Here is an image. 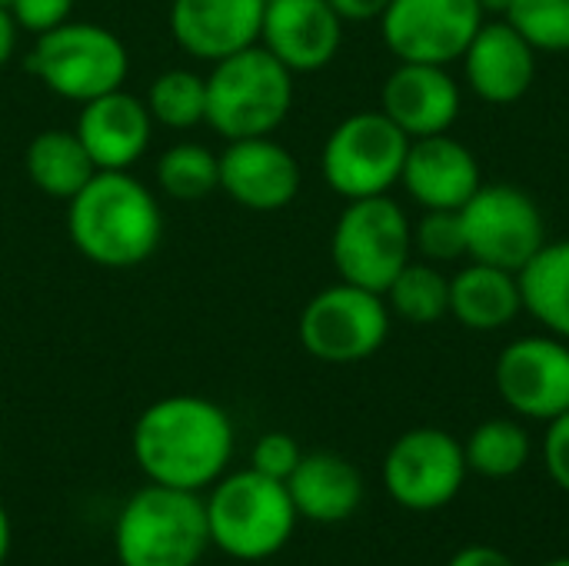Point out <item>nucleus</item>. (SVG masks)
Segmentation results:
<instances>
[{
    "label": "nucleus",
    "instance_id": "obj_1",
    "mask_svg": "<svg viewBox=\"0 0 569 566\" xmlns=\"http://www.w3.org/2000/svg\"><path fill=\"white\" fill-rule=\"evenodd\" d=\"M237 430L210 397L170 394L153 400L133 424L130 450L147 484L173 490H210L230 467Z\"/></svg>",
    "mask_w": 569,
    "mask_h": 566
},
{
    "label": "nucleus",
    "instance_id": "obj_2",
    "mask_svg": "<svg viewBox=\"0 0 569 566\" xmlns=\"http://www.w3.org/2000/svg\"><path fill=\"white\" fill-rule=\"evenodd\" d=\"M67 237L103 270L140 267L163 240L160 197L130 170H97L67 200Z\"/></svg>",
    "mask_w": 569,
    "mask_h": 566
},
{
    "label": "nucleus",
    "instance_id": "obj_3",
    "mask_svg": "<svg viewBox=\"0 0 569 566\" xmlns=\"http://www.w3.org/2000/svg\"><path fill=\"white\" fill-rule=\"evenodd\" d=\"M210 547L237 564H260L277 557L293 530L297 510L287 484L257 474L253 467L223 474L203 497Z\"/></svg>",
    "mask_w": 569,
    "mask_h": 566
},
{
    "label": "nucleus",
    "instance_id": "obj_4",
    "mask_svg": "<svg viewBox=\"0 0 569 566\" xmlns=\"http://www.w3.org/2000/svg\"><path fill=\"white\" fill-rule=\"evenodd\" d=\"M293 77L260 43L210 63L207 127L223 140L273 137L293 110Z\"/></svg>",
    "mask_w": 569,
    "mask_h": 566
},
{
    "label": "nucleus",
    "instance_id": "obj_5",
    "mask_svg": "<svg viewBox=\"0 0 569 566\" xmlns=\"http://www.w3.org/2000/svg\"><path fill=\"white\" fill-rule=\"evenodd\" d=\"M113 550L120 566H197L210 550L203 494L140 487L117 514Z\"/></svg>",
    "mask_w": 569,
    "mask_h": 566
},
{
    "label": "nucleus",
    "instance_id": "obj_6",
    "mask_svg": "<svg viewBox=\"0 0 569 566\" xmlns=\"http://www.w3.org/2000/svg\"><path fill=\"white\" fill-rule=\"evenodd\" d=\"M23 67L43 90L80 107L127 83L130 53L110 27L93 20H63L60 27L33 37Z\"/></svg>",
    "mask_w": 569,
    "mask_h": 566
},
{
    "label": "nucleus",
    "instance_id": "obj_7",
    "mask_svg": "<svg viewBox=\"0 0 569 566\" xmlns=\"http://www.w3.org/2000/svg\"><path fill=\"white\" fill-rule=\"evenodd\" d=\"M330 260L340 280L387 294L393 277L413 260V224L390 197L347 200L330 234Z\"/></svg>",
    "mask_w": 569,
    "mask_h": 566
},
{
    "label": "nucleus",
    "instance_id": "obj_8",
    "mask_svg": "<svg viewBox=\"0 0 569 566\" xmlns=\"http://www.w3.org/2000/svg\"><path fill=\"white\" fill-rule=\"evenodd\" d=\"M410 137L383 113L360 110L343 117L320 150V170L333 193L343 200L380 197L400 183Z\"/></svg>",
    "mask_w": 569,
    "mask_h": 566
},
{
    "label": "nucleus",
    "instance_id": "obj_9",
    "mask_svg": "<svg viewBox=\"0 0 569 566\" xmlns=\"http://www.w3.org/2000/svg\"><path fill=\"white\" fill-rule=\"evenodd\" d=\"M390 307L383 294L337 280L313 294L300 314V347L323 364L370 360L390 337Z\"/></svg>",
    "mask_w": 569,
    "mask_h": 566
},
{
    "label": "nucleus",
    "instance_id": "obj_10",
    "mask_svg": "<svg viewBox=\"0 0 569 566\" xmlns=\"http://www.w3.org/2000/svg\"><path fill=\"white\" fill-rule=\"evenodd\" d=\"M467 257L520 274L547 244V220L540 203L513 183H480L460 207Z\"/></svg>",
    "mask_w": 569,
    "mask_h": 566
},
{
    "label": "nucleus",
    "instance_id": "obj_11",
    "mask_svg": "<svg viewBox=\"0 0 569 566\" xmlns=\"http://www.w3.org/2000/svg\"><path fill=\"white\" fill-rule=\"evenodd\" d=\"M463 444L440 427L400 434L383 457V487L403 510L430 514L457 500L467 484Z\"/></svg>",
    "mask_w": 569,
    "mask_h": 566
},
{
    "label": "nucleus",
    "instance_id": "obj_12",
    "mask_svg": "<svg viewBox=\"0 0 569 566\" xmlns=\"http://www.w3.org/2000/svg\"><path fill=\"white\" fill-rule=\"evenodd\" d=\"M483 20L477 0H390L380 33L397 60L447 67L467 53Z\"/></svg>",
    "mask_w": 569,
    "mask_h": 566
},
{
    "label": "nucleus",
    "instance_id": "obj_13",
    "mask_svg": "<svg viewBox=\"0 0 569 566\" xmlns=\"http://www.w3.org/2000/svg\"><path fill=\"white\" fill-rule=\"evenodd\" d=\"M493 380L517 417L550 424L569 410V344L553 334L520 337L500 350Z\"/></svg>",
    "mask_w": 569,
    "mask_h": 566
},
{
    "label": "nucleus",
    "instance_id": "obj_14",
    "mask_svg": "<svg viewBox=\"0 0 569 566\" xmlns=\"http://www.w3.org/2000/svg\"><path fill=\"white\" fill-rule=\"evenodd\" d=\"M300 183V160L273 137L227 140L220 153V193L247 210H283L297 200Z\"/></svg>",
    "mask_w": 569,
    "mask_h": 566
},
{
    "label": "nucleus",
    "instance_id": "obj_15",
    "mask_svg": "<svg viewBox=\"0 0 569 566\" xmlns=\"http://www.w3.org/2000/svg\"><path fill=\"white\" fill-rule=\"evenodd\" d=\"M343 43V20L327 0H267L260 47L290 73H317L333 63Z\"/></svg>",
    "mask_w": 569,
    "mask_h": 566
},
{
    "label": "nucleus",
    "instance_id": "obj_16",
    "mask_svg": "<svg viewBox=\"0 0 569 566\" xmlns=\"http://www.w3.org/2000/svg\"><path fill=\"white\" fill-rule=\"evenodd\" d=\"M267 0H170L173 43L203 63L233 57L260 43Z\"/></svg>",
    "mask_w": 569,
    "mask_h": 566
},
{
    "label": "nucleus",
    "instance_id": "obj_17",
    "mask_svg": "<svg viewBox=\"0 0 569 566\" xmlns=\"http://www.w3.org/2000/svg\"><path fill=\"white\" fill-rule=\"evenodd\" d=\"M460 60L470 90L487 103H517L537 80V47L507 17H487Z\"/></svg>",
    "mask_w": 569,
    "mask_h": 566
},
{
    "label": "nucleus",
    "instance_id": "obj_18",
    "mask_svg": "<svg viewBox=\"0 0 569 566\" xmlns=\"http://www.w3.org/2000/svg\"><path fill=\"white\" fill-rule=\"evenodd\" d=\"M153 127L143 97H133L127 87L80 103L73 123L97 170H130L140 163L153 140Z\"/></svg>",
    "mask_w": 569,
    "mask_h": 566
},
{
    "label": "nucleus",
    "instance_id": "obj_19",
    "mask_svg": "<svg viewBox=\"0 0 569 566\" xmlns=\"http://www.w3.org/2000/svg\"><path fill=\"white\" fill-rule=\"evenodd\" d=\"M460 83L440 63H407L400 60L383 80L380 110L410 137L450 133L460 117Z\"/></svg>",
    "mask_w": 569,
    "mask_h": 566
},
{
    "label": "nucleus",
    "instance_id": "obj_20",
    "mask_svg": "<svg viewBox=\"0 0 569 566\" xmlns=\"http://www.w3.org/2000/svg\"><path fill=\"white\" fill-rule=\"evenodd\" d=\"M403 190L423 210H460L483 183L477 153L450 133L410 140L403 173Z\"/></svg>",
    "mask_w": 569,
    "mask_h": 566
},
{
    "label": "nucleus",
    "instance_id": "obj_21",
    "mask_svg": "<svg viewBox=\"0 0 569 566\" xmlns=\"http://www.w3.org/2000/svg\"><path fill=\"white\" fill-rule=\"evenodd\" d=\"M287 494L293 500L297 517L310 524H343L363 504V477L360 470L330 450L303 454L297 470L287 477Z\"/></svg>",
    "mask_w": 569,
    "mask_h": 566
},
{
    "label": "nucleus",
    "instance_id": "obj_22",
    "mask_svg": "<svg viewBox=\"0 0 569 566\" xmlns=\"http://www.w3.org/2000/svg\"><path fill=\"white\" fill-rule=\"evenodd\" d=\"M523 310L520 277L503 267L470 260L450 277V317L477 334L510 327Z\"/></svg>",
    "mask_w": 569,
    "mask_h": 566
},
{
    "label": "nucleus",
    "instance_id": "obj_23",
    "mask_svg": "<svg viewBox=\"0 0 569 566\" xmlns=\"http://www.w3.org/2000/svg\"><path fill=\"white\" fill-rule=\"evenodd\" d=\"M23 170H27V180L43 197L63 200V203L97 173L77 130H63V127H47L37 137H30L23 150Z\"/></svg>",
    "mask_w": 569,
    "mask_h": 566
},
{
    "label": "nucleus",
    "instance_id": "obj_24",
    "mask_svg": "<svg viewBox=\"0 0 569 566\" xmlns=\"http://www.w3.org/2000/svg\"><path fill=\"white\" fill-rule=\"evenodd\" d=\"M517 277L523 310L569 344V240H547Z\"/></svg>",
    "mask_w": 569,
    "mask_h": 566
},
{
    "label": "nucleus",
    "instance_id": "obj_25",
    "mask_svg": "<svg viewBox=\"0 0 569 566\" xmlns=\"http://www.w3.org/2000/svg\"><path fill=\"white\" fill-rule=\"evenodd\" d=\"M393 317L430 327L450 314V277L430 260H410L383 294Z\"/></svg>",
    "mask_w": 569,
    "mask_h": 566
},
{
    "label": "nucleus",
    "instance_id": "obj_26",
    "mask_svg": "<svg viewBox=\"0 0 569 566\" xmlns=\"http://www.w3.org/2000/svg\"><path fill=\"white\" fill-rule=\"evenodd\" d=\"M463 454L470 474L487 480H510L530 460V434L520 427V420L493 417L467 437Z\"/></svg>",
    "mask_w": 569,
    "mask_h": 566
},
{
    "label": "nucleus",
    "instance_id": "obj_27",
    "mask_svg": "<svg viewBox=\"0 0 569 566\" xmlns=\"http://www.w3.org/2000/svg\"><path fill=\"white\" fill-rule=\"evenodd\" d=\"M157 190L180 203L207 200L213 190H220V153L197 140L167 147L157 160Z\"/></svg>",
    "mask_w": 569,
    "mask_h": 566
},
{
    "label": "nucleus",
    "instance_id": "obj_28",
    "mask_svg": "<svg viewBox=\"0 0 569 566\" xmlns=\"http://www.w3.org/2000/svg\"><path fill=\"white\" fill-rule=\"evenodd\" d=\"M143 103L157 127L193 130L207 123V77L187 67H170L150 80Z\"/></svg>",
    "mask_w": 569,
    "mask_h": 566
},
{
    "label": "nucleus",
    "instance_id": "obj_29",
    "mask_svg": "<svg viewBox=\"0 0 569 566\" xmlns=\"http://www.w3.org/2000/svg\"><path fill=\"white\" fill-rule=\"evenodd\" d=\"M507 20L547 53L569 50V0H513Z\"/></svg>",
    "mask_w": 569,
    "mask_h": 566
},
{
    "label": "nucleus",
    "instance_id": "obj_30",
    "mask_svg": "<svg viewBox=\"0 0 569 566\" xmlns=\"http://www.w3.org/2000/svg\"><path fill=\"white\" fill-rule=\"evenodd\" d=\"M413 247L430 264H453L467 257L460 210H423V217L413 224Z\"/></svg>",
    "mask_w": 569,
    "mask_h": 566
},
{
    "label": "nucleus",
    "instance_id": "obj_31",
    "mask_svg": "<svg viewBox=\"0 0 569 566\" xmlns=\"http://www.w3.org/2000/svg\"><path fill=\"white\" fill-rule=\"evenodd\" d=\"M300 457H303V450H300V444H297L290 434L270 430V434L257 437V444H253V450H250V467H253L257 474L270 477V480L287 484V477L297 470Z\"/></svg>",
    "mask_w": 569,
    "mask_h": 566
},
{
    "label": "nucleus",
    "instance_id": "obj_32",
    "mask_svg": "<svg viewBox=\"0 0 569 566\" xmlns=\"http://www.w3.org/2000/svg\"><path fill=\"white\" fill-rule=\"evenodd\" d=\"M3 3L17 17L20 30L37 37V33H47V30L60 27L63 20H70L77 0H3Z\"/></svg>",
    "mask_w": 569,
    "mask_h": 566
},
{
    "label": "nucleus",
    "instance_id": "obj_33",
    "mask_svg": "<svg viewBox=\"0 0 569 566\" xmlns=\"http://www.w3.org/2000/svg\"><path fill=\"white\" fill-rule=\"evenodd\" d=\"M543 460H547V474L553 477V484L569 494V410L547 424Z\"/></svg>",
    "mask_w": 569,
    "mask_h": 566
},
{
    "label": "nucleus",
    "instance_id": "obj_34",
    "mask_svg": "<svg viewBox=\"0 0 569 566\" xmlns=\"http://www.w3.org/2000/svg\"><path fill=\"white\" fill-rule=\"evenodd\" d=\"M447 566H517V564H513L500 547H490V544H470V547L457 550Z\"/></svg>",
    "mask_w": 569,
    "mask_h": 566
},
{
    "label": "nucleus",
    "instance_id": "obj_35",
    "mask_svg": "<svg viewBox=\"0 0 569 566\" xmlns=\"http://www.w3.org/2000/svg\"><path fill=\"white\" fill-rule=\"evenodd\" d=\"M327 3L340 13L343 23L347 20H380L383 10L390 7V0H327Z\"/></svg>",
    "mask_w": 569,
    "mask_h": 566
},
{
    "label": "nucleus",
    "instance_id": "obj_36",
    "mask_svg": "<svg viewBox=\"0 0 569 566\" xmlns=\"http://www.w3.org/2000/svg\"><path fill=\"white\" fill-rule=\"evenodd\" d=\"M20 23H17V17L10 13V7L0 0V67H7L10 60H13V53H17V43H20Z\"/></svg>",
    "mask_w": 569,
    "mask_h": 566
},
{
    "label": "nucleus",
    "instance_id": "obj_37",
    "mask_svg": "<svg viewBox=\"0 0 569 566\" xmlns=\"http://www.w3.org/2000/svg\"><path fill=\"white\" fill-rule=\"evenodd\" d=\"M10 544H13V527H10L7 507L0 504V566L7 564V557H10Z\"/></svg>",
    "mask_w": 569,
    "mask_h": 566
},
{
    "label": "nucleus",
    "instance_id": "obj_38",
    "mask_svg": "<svg viewBox=\"0 0 569 566\" xmlns=\"http://www.w3.org/2000/svg\"><path fill=\"white\" fill-rule=\"evenodd\" d=\"M477 3H480V10L487 17H507V10H510L513 0H477Z\"/></svg>",
    "mask_w": 569,
    "mask_h": 566
},
{
    "label": "nucleus",
    "instance_id": "obj_39",
    "mask_svg": "<svg viewBox=\"0 0 569 566\" xmlns=\"http://www.w3.org/2000/svg\"><path fill=\"white\" fill-rule=\"evenodd\" d=\"M543 566H569V557H560V560H550V564Z\"/></svg>",
    "mask_w": 569,
    "mask_h": 566
},
{
    "label": "nucleus",
    "instance_id": "obj_40",
    "mask_svg": "<svg viewBox=\"0 0 569 566\" xmlns=\"http://www.w3.org/2000/svg\"><path fill=\"white\" fill-rule=\"evenodd\" d=\"M0 460H3V440H0Z\"/></svg>",
    "mask_w": 569,
    "mask_h": 566
}]
</instances>
